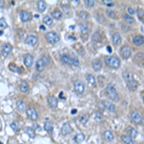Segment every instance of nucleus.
I'll list each match as a JSON object with an SVG mask.
<instances>
[{
	"label": "nucleus",
	"instance_id": "1",
	"mask_svg": "<svg viewBox=\"0 0 144 144\" xmlns=\"http://www.w3.org/2000/svg\"><path fill=\"white\" fill-rule=\"evenodd\" d=\"M106 92H107V95L111 100H112L114 102H118L119 101V96H118L117 90L112 84H108L106 86Z\"/></svg>",
	"mask_w": 144,
	"mask_h": 144
},
{
	"label": "nucleus",
	"instance_id": "2",
	"mask_svg": "<svg viewBox=\"0 0 144 144\" xmlns=\"http://www.w3.org/2000/svg\"><path fill=\"white\" fill-rule=\"evenodd\" d=\"M105 61L107 65L111 68H118L120 66V60L115 56H108L105 58Z\"/></svg>",
	"mask_w": 144,
	"mask_h": 144
},
{
	"label": "nucleus",
	"instance_id": "3",
	"mask_svg": "<svg viewBox=\"0 0 144 144\" xmlns=\"http://www.w3.org/2000/svg\"><path fill=\"white\" fill-rule=\"evenodd\" d=\"M45 39L51 44H54V43H57V42H60V36L57 33H55V32H52V31L46 33Z\"/></svg>",
	"mask_w": 144,
	"mask_h": 144
},
{
	"label": "nucleus",
	"instance_id": "4",
	"mask_svg": "<svg viewBox=\"0 0 144 144\" xmlns=\"http://www.w3.org/2000/svg\"><path fill=\"white\" fill-rule=\"evenodd\" d=\"M131 118L133 120V123H136V124H142L143 123V117L141 116V114H139L138 111H133L131 112Z\"/></svg>",
	"mask_w": 144,
	"mask_h": 144
},
{
	"label": "nucleus",
	"instance_id": "5",
	"mask_svg": "<svg viewBox=\"0 0 144 144\" xmlns=\"http://www.w3.org/2000/svg\"><path fill=\"white\" fill-rule=\"evenodd\" d=\"M74 90L78 94H82L85 91V84L82 81L78 80L74 83Z\"/></svg>",
	"mask_w": 144,
	"mask_h": 144
},
{
	"label": "nucleus",
	"instance_id": "6",
	"mask_svg": "<svg viewBox=\"0 0 144 144\" xmlns=\"http://www.w3.org/2000/svg\"><path fill=\"white\" fill-rule=\"evenodd\" d=\"M61 61L65 64H68V65H73V59H72V56L66 55V54H63L60 57Z\"/></svg>",
	"mask_w": 144,
	"mask_h": 144
},
{
	"label": "nucleus",
	"instance_id": "7",
	"mask_svg": "<svg viewBox=\"0 0 144 144\" xmlns=\"http://www.w3.org/2000/svg\"><path fill=\"white\" fill-rule=\"evenodd\" d=\"M27 115H28V117H29L31 120H33V121L37 120L38 119V117H39V114H38L37 111L33 108L28 109L27 110Z\"/></svg>",
	"mask_w": 144,
	"mask_h": 144
},
{
	"label": "nucleus",
	"instance_id": "8",
	"mask_svg": "<svg viewBox=\"0 0 144 144\" xmlns=\"http://www.w3.org/2000/svg\"><path fill=\"white\" fill-rule=\"evenodd\" d=\"M48 105L51 109H57L58 107V99L55 96H49L47 99Z\"/></svg>",
	"mask_w": 144,
	"mask_h": 144
},
{
	"label": "nucleus",
	"instance_id": "9",
	"mask_svg": "<svg viewBox=\"0 0 144 144\" xmlns=\"http://www.w3.org/2000/svg\"><path fill=\"white\" fill-rule=\"evenodd\" d=\"M19 17H20V19H21V21H23V22H27V21H29V20L31 19L32 14H31L30 12L22 11L21 13H20Z\"/></svg>",
	"mask_w": 144,
	"mask_h": 144
},
{
	"label": "nucleus",
	"instance_id": "10",
	"mask_svg": "<svg viewBox=\"0 0 144 144\" xmlns=\"http://www.w3.org/2000/svg\"><path fill=\"white\" fill-rule=\"evenodd\" d=\"M120 53H121L122 57L124 59H128L130 58L131 56V49L129 46H127V45H125V46H123V47L121 48V50H120Z\"/></svg>",
	"mask_w": 144,
	"mask_h": 144
},
{
	"label": "nucleus",
	"instance_id": "11",
	"mask_svg": "<svg viewBox=\"0 0 144 144\" xmlns=\"http://www.w3.org/2000/svg\"><path fill=\"white\" fill-rule=\"evenodd\" d=\"M133 44L136 45V46H140L144 43V37L141 36V35H137V36L133 37Z\"/></svg>",
	"mask_w": 144,
	"mask_h": 144
},
{
	"label": "nucleus",
	"instance_id": "12",
	"mask_svg": "<svg viewBox=\"0 0 144 144\" xmlns=\"http://www.w3.org/2000/svg\"><path fill=\"white\" fill-rule=\"evenodd\" d=\"M71 132H72V128L69 123H68V122L64 123V124L63 125V127H61V133L64 135V136H66V135L70 133Z\"/></svg>",
	"mask_w": 144,
	"mask_h": 144
},
{
	"label": "nucleus",
	"instance_id": "13",
	"mask_svg": "<svg viewBox=\"0 0 144 144\" xmlns=\"http://www.w3.org/2000/svg\"><path fill=\"white\" fill-rule=\"evenodd\" d=\"M23 61H24V64L26 65V66H27V67H31V66H32V64H33V63H34L33 56L30 55V54H27V55L24 57V60H23Z\"/></svg>",
	"mask_w": 144,
	"mask_h": 144
},
{
	"label": "nucleus",
	"instance_id": "14",
	"mask_svg": "<svg viewBox=\"0 0 144 144\" xmlns=\"http://www.w3.org/2000/svg\"><path fill=\"white\" fill-rule=\"evenodd\" d=\"M127 86H128V89H131V90H133V91H135V90H136L137 88H138V83H137L136 80H133H133L127 82Z\"/></svg>",
	"mask_w": 144,
	"mask_h": 144
},
{
	"label": "nucleus",
	"instance_id": "15",
	"mask_svg": "<svg viewBox=\"0 0 144 144\" xmlns=\"http://www.w3.org/2000/svg\"><path fill=\"white\" fill-rule=\"evenodd\" d=\"M103 137H104V139H105L106 141H108V142L112 141L114 138V133H111V131H105L104 133H103Z\"/></svg>",
	"mask_w": 144,
	"mask_h": 144
},
{
	"label": "nucleus",
	"instance_id": "16",
	"mask_svg": "<svg viewBox=\"0 0 144 144\" xmlns=\"http://www.w3.org/2000/svg\"><path fill=\"white\" fill-rule=\"evenodd\" d=\"M45 66H46V64H45V63L43 61V60L42 59H39V60H38V61H37L36 64V70L37 71H42V70H44Z\"/></svg>",
	"mask_w": 144,
	"mask_h": 144
},
{
	"label": "nucleus",
	"instance_id": "17",
	"mask_svg": "<svg viewBox=\"0 0 144 144\" xmlns=\"http://www.w3.org/2000/svg\"><path fill=\"white\" fill-rule=\"evenodd\" d=\"M26 43L27 44H30V45H36L38 43V38L36 36H34V35H30V36L27 37V39H26Z\"/></svg>",
	"mask_w": 144,
	"mask_h": 144
},
{
	"label": "nucleus",
	"instance_id": "18",
	"mask_svg": "<svg viewBox=\"0 0 144 144\" xmlns=\"http://www.w3.org/2000/svg\"><path fill=\"white\" fill-rule=\"evenodd\" d=\"M103 105L108 111H115V106L114 105V103L110 102V101H103Z\"/></svg>",
	"mask_w": 144,
	"mask_h": 144
},
{
	"label": "nucleus",
	"instance_id": "19",
	"mask_svg": "<svg viewBox=\"0 0 144 144\" xmlns=\"http://www.w3.org/2000/svg\"><path fill=\"white\" fill-rule=\"evenodd\" d=\"M92 67H93V69L95 71H100L102 69V63H101V61L100 60H94L92 61Z\"/></svg>",
	"mask_w": 144,
	"mask_h": 144
},
{
	"label": "nucleus",
	"instance_id": "20",
	"mask_svg": "<svg viewBox=\"0 0 144 144\" xmlns=\"http://www.w3.org/2000/svg\"><path fill=\"white\" fill-rule=\"evenodd\" d=\"M12 51V45L9 44V43H7V44H5L4 46H3V49H2V55L3 57H7V56L11 53Z\"/></svg>",
	"mask_w": 144,
	"mask_h": 144
},
{
	"label": "nucleus",
	"instance_id": "21",
	"mask_svg": "<svg viewBox=\"0 0 144 144\" xmlns=\"http://www.w3.org/2000/svg\"><path fill=\"white\" fill-rule=\"evenodd\" d=\"M121 140L125 144H133V137H131L129 135H123V136H121Z\"/></svg>",
	"mask_w": 144,
	"mask_h": 144
},
{
	"label": "nucleus",
	"instance_id": "22",
	"mask_svg": "<svg viewBox=\"0 0 144 144\" xmlns=\"http://www.w3.org/2000/svg\"><path fill=\"white\" fill-rule=\"evenodd\" d=\"M85 138H86V136H85V135L82 133H77V135L73 137V139H74V141L76 142V143H82V142L85 140Z\"/></svg>",
	"mask_w": 144,
	"mask_h": 144
},
{
	"label": "nucleus",
	"instance_id": "23",
	"mask_svg": "<svg viewBox=\"0 0 144 144\" xmlns=\"http://www.w3.org/2000/svg\"><path fill=\"white\" fill-rule=\"evenodd\" d=\"M86 81L90 86H95L96 85V81H95V78L93 77V75L91 74H88L86 75Z\"/></svg>",
	"mask_w": 144,
	"mask_h": 144
},
{
	"label": "nucleus",
	"instance_id": "24",
	"mask_svg": "<svg viewBox=\"0 0 144 144\" xmlns=\"http://www.w3.org/2000/svg\"><path fill=\"white\" fill-rule=\"evenodd\" d=\"M19 88H20V90L22 92L26 93V92L29 91V86H28V83L26 81H21V82H20Z\"/></svg>",
	"mask_w": 144,
	"mask_h": 144
},
{
	"label": "nucleus",
	"instance_id": "25",
	"mask_svg": "<svg viewBox=\"0 0 144 144\" xmlns=\"http://www.w3.org/2000/svg\"><path fill=\"white\" fill-rule=\"evenodd\" d=\"M17 108L20 112H23V111L26 110V105H25V103L23 102V101L18 100V101L17 102Z\"/></svg>",
	"mask_w": 144,
	"mask_h": 144
},
{
	"label": "nucleus",
	"instance_id": "26",
	"mask_svg": "<svg viewBox=\"0 0 144 144\" xmlns=\"http://www.w3.org/2000/svg\"><path fill=\"white\" fill-rule=\"evenodd\" d=\"M44 130L47 132V133H51L53 132V124H52V122H50V121H45L44 122Z\"/></svg>",
	"mask_w": 144,
	"mask_h": 144
},
{
	"label": "nucleus",
	"instance_id": "27",
	"mask_svg": "<svg viewBox=\"0 0 144 144\" xmlns=\"http://www.w3.org/2000/svg\"><path fill=\"white\" fill-rule=\"evenodd\" d=\"M112 43L114 44H119L120 42H121V37H120L119 33H114L112 35Z\"/></svg>",
	"mask_w": 144,
	"mask_h": 144
},
{
	"label": "nucleus",
	"instance_id": "28",
	"mask_svg": "<svg viewBox=\"0 0 144 144\" xmlns=\"http://www.w3.org/2000/svg\"><path fill=\"white\" fill-rule=\"evenodd\" d=\"M127 131H128V133H129V136H130L131 137H133V138L136 137L137 135H138V133H137V131L133 127H129L127 129Z\"/></svg>",
	"mask_w": 144,
	"mask_h": 144
},
{
	"label": "nucleus",
	"instance_id": "29",
	"mask_svg": "<svg viewBox=\"0 0 144 144\" xmlns=\"http://www.w3.org/2000/svg\"><path fill=\"white\" fill-rule=\"evenodd\" d=\"M52 17L54 19H61L63 17V13L60 10H55L52 12Z\"/></svg>",
	"mask_w": 144,
	"mask_h": 144
},
{
	"label": "nucleus",
	"instance_id": "30",
	"mask_svg": "<svg viewBox=\"0 0 144 144\" xmlns=\"http://www.w3.org/2000/svg\"><path fill=\"white\" fill-rule=\"evenodd\" d=\"M9 68L12 70V71L14 72H18V73H21L22 72V67H18L17 65H16V64H11L10 65H9Z\"/></svg>",
	"mask_w": 144,
	"mask_h": 144
},
{
	"label": "nucleus",
	"instance_id": "31",
	"mask_svg": "<svg viewBox=\"0 0 144 144\" xmlns=\"http://www.w3.org/2000/svg\"><path fill=\"white\" fill-rule=\"evenodd\" d=\"M123 78H124L127 82H129V81L133 80V75H132V73H131L129 70H126V71L123 72Z\"/></svg>",
	"mask_w": 144,
	"mask_h": 144
},
{
	"label": "nucleus",
	"instance_id": "32",
	"mask_svg": "<svg viewBox=\"0 0 144 144\" xmlns=\"http://www.w3.org/2000/svg\"><path fill=\"white\" fill-rule=\"evenodd\" d=\"M38 8H39V12H44L45 9H46V4H45L44 1H42V0L38 1Z\"/></svg>",
	"mask_w": 144,
	"mask_h": 144
},
{
	"label": "nucleus",
	"instance_id": "33",
	"mask_svg": "<svg viewBox=\"0 0 144 144\" xmlns=\"http://www.w3.org/2000/svg\"><path fill=\"white\" fill-rule=\"evenodd\" d=\"M25 133H27L31 138H34V137L36 136V132H35L32 128H26V129H25Z\"/></svg>",
	"mask_w": 144,
	"mask_h": 144
},
{
	"label": "nucleus",
	"instance_id": "34",
	"mask_svg": "<svg viewBox=\"0 0 144 144\" xmlns=\"http://www.w3.org/2000/svg\"><path fill=\"white\" fill-rule=\"evenodd\" d=\"M80 30L81 32H82V35H85V36H88V35H89V30L85 24H80Z\"/></svg>",
	"mask_w": 144,
	"mask_h": 144
},
{
	"label": "nucleus",
	"instance_id": "35",
	"mask_svg": "<svg viewBox=\"0 0 144 144\" xmlns=\"http://www.w3.org/2000/svg\"><path fill=\"white\" fill-rule=\"evenodd\" d=\"M123 18H124L125 21L127 23H129V24H133V23H135V19H133L131 16H129V14H124V16H123Z\"/></svg>",
	"mask_w": 144,
	"mask_h": 144
},
{
	"label": "nucleus",
	"instance_id": "36",
	"mask_svg": "<svg viewBox=\"0 0 144 144\" xmlns=\"http://www.w3.org/2000/svg\"><path fill=\"white\" fill-rule=\"evenodd\" d=\"M91 39L93 40V42H101V39H102V37H101V35H100L98 32H95L94 34H93V36H92Z\"/></svg>",
	"mask_w": 144,
	"mask_h": 144
},
{
	"label": "nucleus",
	"instance_id": "37",
	"mask_svg": "<svg viewBox=\"0 0 144 144\" xmlns=\"http://www.w3.org/2000/svg\"><path fill=\"white\" fill-rule=\"evenodd\" d=\"M42 21H43V23H44V24H47V25H52L53 24L52 17H49V16H45V17H43Z\"/></svg>",
	"mask_w": 144,
	"mask_h": 144
},
{
	"label": "nucleus",
	"instance_id": "38",
	"mask_svg": "<svg viewBox=\"0 0 144 144\" xmlns=\"http://www.w3.org/2000/svg\"><path fill=\"white\" fill-rule=\"evenodd\" d=\"M89 114H84V115H81L79 120H80V122L82 124H86V122H88V120H89Z\"/></svg>",
	"mask_w": 144,
	"mask_h": 144
},
{
	"label": "nucleus",
	"instance_id": "39",
	"mask_svg": "<svg viewBox=\"0 0 144 144\" xmlns=\"http://www.w3.org/2000/svg\"><path fill=\"white\" fill-rule=\"evenodd\" d=\"M107 16H108L109 17H111V18H116L117 17L116 13H115L114 10H108V11H107Z\"/></svg>",
	"mask_w": 144,
	"mask_h": 144
},
{
	"label": "nucleus",
	"instance_id": "40",
	"mask_svg": "<svg viewBox=\"0 0 144 144\" xmlns=\"http://www.w3.org/2000/svg\"><path fill=\"white\" fill-rule=\"evenodd\" d=\"M136 14H137V17H138L139 19L141 20V21H144V10L138 9L137 12H136Z\"/></svg>",
	"mask_w": 144,
	"mask_h": 144
},
{
	"label": "nucleus",
	"instance_id": "41",
	"mask_svg": "<svg viewBox=\"0 0 144 144\" xmlns=\"http://www.w3.org/2000/svg\"><path fill=\"white\" fill-rule=\"evenodd\" d=\"M97 20L98 22L101 23V24H105L106 23V17L103 16V14H98L97 16Z\"/></svg>",
	"mask_w": 144,
	"mask_h": 144
},
{
	"label": "nucleus",
	"instance_id": "42",
	"mask_svg": "<svg viewBox=\"0 0 144 144\" xmlns=\"http://www.w3.org/2000/svg\"><path fill=\"white\" fill-rule=\"evenodd\" d=\"M79 17H80L81 18H83V19H86V18H89V13H86V12L82 11L79 13Z\"/></svg>",
	"mask_w": 144,
	"mask_h": 144
},
{
	"label": "nucleus",
	"instance_id": "43",
	"mask_svg": "<svg viewBox=\"0 0 144 144\" xmlns=\"http://www.w3.org/2000/svg\"><path fill=\"white\" fill-rule=\"evenodd\" d=\"M72 59H73V65L74 66H79V64H80V61L78 60V58L76 56L72 55Z\"/></svg>",
	"mask_w": 144,
	"mask_h": 144
},
{
	"label": "nucleus",
	"instance_id": "44",
	"mask_svg": "<svg viewBox=\"0 0 144 144\" xmlns=\"http://www.w3.org/2000/svg\"><path fill=\"white\" fill-rule=\"evenodd\" d=\"M94 118L96 120H98V121L102 120V114H101L100 111H96V112H95L94 114Z\"/></svg>",
	"mask_w": 144,
	"mask_h": 144
},
{
	"label": "nucleus",
	"instance_id": "45",
	"mask_svg": "<svg viewBox=\"0 0 144 144\" xmlns=\"http://www.w3.org/2000/svg\"><path fill=\"white\" fill-rule=\"evenodd\" d=\"M95 4V2L93 1V0H86V5L88 6V7H93Z\"/></svg>",
	"mask_w": 144,
	"mask_h": 144
},
{
	"label": "nucleus",
	"instance_id": "46",
	"mask_svg": "<svg viewBox=\"0 0 144 144\" xmlns=\"http://www.w3.org/2000/svg\"><path fill=\"white\" fill-rule=\"evenodd\" d=\"M11 127L12 129L14 130V132H17V131L18 130V124H17V122H13L11 124Z\"/></svg>",
	"mask_w": 144,
	"mask_h": 144
},
{
	"label": "nucleus",
	"instance_id": "47",
	"mask_svg": "<svg viewBox=\"0 0 144 144\" xmlns=\"http://www.w3.org/2000/svg\"><path fill=\"white\" fill-rule=\"evenodd\" d=\"M0 27L1 28H6L7 27V22L4 18H0Z\"/></svg>",
	"mask_w": 144,
	"mask_h": 144
},
{
	"label": "nucleus",
	"instance_id": "48",
	"mask_svg": "<svg viewBox=\"0 0 144 144\" xmlns=\"http://www.w3.org/2000/svg\"><path fill=\"white\" fill-rule=\"evenodd\" d=\"M42 59L43 60V61L45 63V64H46V65L50 64V59H49V57H48V56H44V57H43V58H42Z\"/></svg>",
	"mask_w": 144,
	"mask_h": 144
},
{
	"label": "nucleus",
	"instance_id": "49",
	"mask_svg": "<svg viewBox=\"0 0 144 144\" xmlns=\"http://www.w3.org/2000/svg\"><path fill=\"white\" fill-rule=\"evenodd\" d=\"M98 81H99L100 82V85H101V86H103V85H104V83H105V78L103 77V76H99V77H98Z\"/></svg>",
	"mask_w": 144,
	"mask_h": 144
},
{
	"label": "nucleus",
	"instance_id": "50",
	"mask_svg": "<svg viewBox=\"0 0 144 144\" xmlns=\"http://www.w3.org/2000/svg\"><path fill=\"white\" fill-rule=\"evenodd\" d=\"M128 13H129L130 14H135V11H133L132 8H128Z\"/></svg>",
	"mask_w": 144,
	"mask_h": 144
},
{
	"label": "nucleus",
	"instance_id": "51",
	"mask_svg": "<svg viewBox=\"0 0 144 144\" xmlns=\"http://www.w3.org/2000/svg\"><path fill=\"white\" fill-rule=\"evenodd\" d=\"M108 51H109L110 53L111 52V46H108Z\"/></svg>",
	"mask_w": 144,
	"mask_h": 144
},
{
	"label": "nucleus",
	"instance_id": "52",
	"mask_svg": "<svg viewBox=\"0 0 144 144\" xmlns=\"http://www.w3.org/2000/svg\"><path fill=\"white\" fill-rule=\"evenodd\" d=\"M76 112H77V111H76V110H72V111H71V114H76Z\"/></svg>",
	"mask_w": 144,
	"mask_h": 144
},
{
	"label": "nucleus",
	"instance_id": "53",
	"mask_svg": "<svg viewBox=\"0 0 144 144\" xmlns=\"http://www.w3.org/2000/svg\"><path fill=\"white\" fill-rule=\"evenodd\" d=\"M40 30H45V27H44V26H40Z\"/></svg>",
	"mask_w": 144,
	"mask_h": 144
},
{
	"label": "nucleus",
	"instance_id": "54",
	"mask_svg": "<svg viewBox=\"0 0 144 144\" xmlns=\"http://www.w3.org/2000/svg\"><path fill=\"white\" fill-rule=\"evenodd\" d=\"M35 17H36V18H39V14H35Z\"/></svg>",
	"mask_w": 144,
	"mask_h": 144
},
{
	"label": "nucleus",
	"instance_id": "55",
	"mask_svg": "<svg viewBox=\"0 0 144 144\" xmlns=\"http://www.w3.org/2000/svg\"><path fill=\"white\" fill-rule=\"evenodd\" d=\"M143 102H144V95H143Z\"/></svg>",
	"mask_w": 144,
	"mask_h": 144
},
{
	"label": "nucleus",
	"instance_id": "56",
	"mask_svg": "<svg viewBox=\"0 0 144 144\" xmlns=\"http://www.w3.org/2000/svg\"><path fill=\"white\" fill-rule=\"evenodd\" d=\"M0 144H3V143H2V142H0Z\"/></svg>",
	"mask_w": 144,
	"mask_h": 144
},
{
	"label": "nucleus",
	"instance_id": "57",
	"mask_svg": "<svg viewBox=\"0 0 144 144\" xmlns=\"http://www.w3.org/2000/svg\"><path fill=\"white\" fill-rule=\"evenodd\" d=\"M141 144H142V143H141Z\"/></svg>",
	"mask_w": 144,
	"mask_h": 144
}]
</instances>
